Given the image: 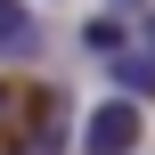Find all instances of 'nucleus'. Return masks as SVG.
<instances>
[{"instance_id": "7ed1b4c3", "label": "nucleus", "mask_w": 155, "mask_h": 155, "mask_svg": "<svg viewBox=\"0 0 155 155\" xmlns=\"http://www.w3.org/2000/svg\"><path fill=\"white\" fill-rule=\"evenodd\" d=\"M0 57H41V16H33V0H0Z\"/></svg>"}, {"instance_id": "423d86ee", "label": "nucleus", "mask_w": 155, "mask_h": 155, "mask_svg": "<svg viewBox=\"0 0 155 155\" xmlns=\"http://www.w3.org/2000/svg\"><path fill=\"white\" fill-rule=\"evenodd\" d=\"M147 49H155V16H147Z\"/></svg>"}, {"instance_id": "f257e3e1", "label": "nucleus", "mask_w": 155, "mask_h": 155, "mask_svg": "<svg viewBox=\"0 0 155 155\" xmlns=\"http://www.w3.org/2000/svg\"><path fill=\"white\" fill-rule=\"evenodd\" d=\"M147 139V106L139 98H98L82 114V155H139Z\"/></svg>"}, {"instance_id": "f03ea898", "label": "nucleus", "mask_w": 155, "mask_h": 155, "mask_svg": "<svg viewBox=\"0 0 155 155\" xmlns=\"http://www.w3.org/2000/svg\"><path fill=\"white\" fill-rule=\"evenodd\" d=\"M65 131H74V123H65V98H57V90H41V98H33V114H25V131L8 139V155H65Z\"/></svg>"}, {"instance_id": "20e7f679", "label": "nucleus", "mask_w": 155, "mask_h": 155, "mask_svg": "<svg viewBox=\"0 0 155 155\" xmlns=\"http://www.w3.org/2000/svg\"><path fill=\"white\" fill-rule=\"evenodd\" d=\"M106 65H114V90H123V98L155 106V49H123V57H106Z\"/></svg>"}, {"instance_id": "39448f33", "label": "nucleus", "mask_w": 155, "mask_h": 155, "mask_svg": "<svg viewBox=\"0 0 155 155\" xmlns=\"http://www.w3.org/2000/svg\"><path fill=\"white\" fill-rule=\"evenodd\" d=\"M33 98H41V90H16V82H0V147H8L16 131H25V114H33Z\"/></svg>"}]
</instances>
